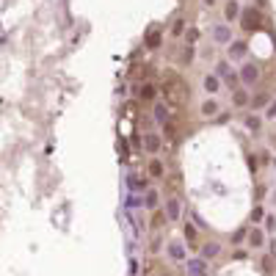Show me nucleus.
Listing matches in <instances>:
<instances>
[{"instance_id": "f257e3e1", "label": "nucleus", "mask_w": 276, "mask_h": 276, "mask_svg": "<svg viewBox=\"0 0 276 276\" xmlns=\"http://www.w3.org/2000/svg\"><path fill=\"white\" fill-rule=\"evenodd\" d=\"M240 25H243L246 31H260V28H263V14H260V8H243Z\"/></svg>"}, {"instance_id": "f03ea898", "label": "nucleus", "mask_w": 276, "mask_h": 276, "mask_svg": "<svg viewBox=\"0 0 276 276\" xmlns=\"http://www.w3.org/2000/svg\"><path fill=\"white\" fill-rule=\"evenodd\" d=\"M240 80H243V83H257L260 80V66L257 64H246L243 69H240Z\"/></svg>"}, {"instance_id": "7ed1b4c3", "label": "nucleus", "mask_w": 276, "mask_h": 276, "mask_svg": "<svg viewBox=\"0 0 276 276\" xmlns=\"http://www.w3.org/2000/svg\"><path fill=\"white\" fill-rule=\"evenodd\" d=\"M144 149L155 155V152H158V149H161V135H155V133L144 135Z\"/></svg>"}, {"instance_id": "20e7f679", "label": "nucleus", "mask_w": 276, "mask_h": 276, "mask_svg": "<svg viewBox=\"0 0 276 276\" xmlns=\"http://www.w3.org/2000/svg\"><path fill=\"white\" fill-rule=\"evenodd\" d=\"M180 213H182L180 202H177V199H168V205H166V219L177 221V219H180Z\"/></svg>"}, {"instance_id": "39448f33", "label": "nucleus", "mask_w": 276, "mask_h": 276, "mask_svg": "<svg viewBox=\"0 0 276 276\" xmlns=\"http://www.w3.org/2000/svg\"><path fill=\"white\" fill-rule=\"evenodd\" d=\"M188 271H191L193 276H205L207 265H205V260H191V263H188Z\"/></svg>"}, {"instance_id": "423d86ee", "label": "nucleus", "mask_w": 276, "mask_h": 276, "mask_svg": "<svg viewBox=\"0 0 276 276\" xmlns=\"http://www.w3.org/2000/svg\"><path fill=\"white\" fill-rule=\"evenodd\" d=\"M246 50H249V47H246V42H232V45H229V55L232 58H243Z\"/></svg>"}, {"instance_id": "0eeeda50", "label": "nucleus", "mask_w": 276, "mask_h": 276, "mask_svg": "<svg viewBox=\"0 0 276 276\" xmlns=\"http://www.w3.org/2000/svg\"><path fill=\"white\" fill-rule=\"evenodd\" d=\"M168 254H171L174 260H185V249H182L180 243H171V246H168Z\"/></svg>"}, {"instance_id": "6e6552de", "label": "nucleus", "mask_w": 276, "mask_h": 276, "mask_svg": "<svg viewBox=\"0 0 276 276\" xmlns=\"http://www.w3.org/2000/svg\"><path fill=\"white\" fill-rule=\"evenodd\" d=\"M158 45H161V33H158V31H149L147 33V47L152 50V47H158Z\"/></svg>"}, {"instance_id": "1a4fd4ad", "label": "nucleus", "mask_w": 276, "mask_h": 276, "mask_svg": "<svg viewBox=\"0 0 276 276\" xmlns=\"http://www.w3.org/2000/svg\"><path fill=\"white\" fill-rule=\"evenodd\" d=\"M213 36L219 39V42H229V28L219 25V28H216V33H213Z\"/></svg>"}, {"instance_id": "9d476101", "label": "nucleus", "mask_w": 276, "mask_h": 276, "mask_svg": "<svg viewBox=\"0 0 276 276\" xmlns=\"http://www.w3.org/2000/svg\"><path fill=\"white\" fill-rule=\"evenodd\" d=\"M232 103H235V105H246V103H249V94H246L243 89H240V91H235V97H232Z\"/></svg>"}, {"instance_id": "9b49d317", "label": "nucleus", "mask_w": 276, "mask_h": 276, "mask_svg": "<svg viewBox=\"0 0 276 276\" xmlns=\"http://www.w3.org/2000/svg\"><path fill=\"white\" fill-rule=\"evenodd\" d=\"M130 191H147V180H141V177L130 180Z\"/></svg>"}, {"instance_id": "f8f14e48", "label": "nucleus", "mask_w": 276, "mask_h": 276, "mask_svg": "<svg viewBox=\"0 0 276 276\" xmlns=\"http://www.w3.org/2000/svg\"><path fill=\"white\" fill-rule=\"evenodd\" d=\"M226 17L229 19L238 17V0H229V3H226Z\"/></svg>"}, {"instance_id": "ddd939ff", "label": "nucleus", "mask_w": 276, "mask_h": 276, "mask_svg": "<svg viewBox=\"0 0 276 276\" xmlns=\"http://www.w3.org/2000/svg\"><path fill=\"white\" fill-rule=\"evenodd\" d=\"M155 94H158V91H155V86H144L141 89V100H155Z\"/></svg>"}, {"instance_id": "4468645a", "label": "nucleus", "mask_w": 276, "mask_h": 276, "mask_svg": "<svg viewBox=\"0 0 276 276\" xmlns=\"http://www.w3.org/2000/svg\"><path fill=\"white\" fill-rule=\"evenodd\" d=\"M202 254H205V260L216 257V254H219V246H216V243H207V246H205V251H202Z\"/></svg>"}, {"instance_id": "2eb2a0df", "label": "nucleus", "mask_w": 276, "mask_h": 276, "mask_svg": "<svg viewBox=\"0 0 276 276\" xmlns=\"http://www.w3.org/2000/svg\"><path fill=\"white\" fill-rule=\"evenodd\" d=\"M149 174L161 177V174H163V163H161V161H152V163H149Z\"/></svg>"}, {"instance_id": "dca6fc26", "label": "nucleus", "mask_w": 276, "mask_h": 276, "mask_svg": "<svg viewBox=\"0 0 276 276\" xmlns=\"http://www.w3.org/2000/svg\"><path fill=\"white\" fill-rule=\"evenodd\" d=\"M185 238H188V243H196V226L193 224H185Z\"/></svg>"}, {"instance_id": "f3484780", "label": "nucleus", "mask_w": 276, "mask_h": 276, "mask_svg": "<svg viewBox=\"0 0 276 276\" xmlns=\"http://www.w3.org/2000/svg\"><path fill=\"white\" fill-rule=\"evenodd\" d=\"M205 89H207V91H219V77L210 75V77L205 80Z\"/></svg>"}, {"instance_id": "a211bd4d", "label": "nucleus", "mask_w": 276, "mask_h": 276, "mask_svg": "<svg viewBox=\"0 0 276 276\" xmlns=\"http://www.w3.org/2000/svg\"><path fill=\"white\" fill-rule=\"evenodd\" d=\"M216 110H219V105L213 103V100H207V103L202 105V113H207V116H210V113H216Z\"/></svg>"}, {"instance_id": "6ab92c4d", "label": "nucleus", "mask_w": 276, "mask_h": 276, "mask_svg": "<svg viewBox=\"0 0 276 276\" xmlns=\"http://www.w3.org/2000/svg\"><path fill=\"white\" fill-rule=\"evenodd\" d=\"M182 31H185V19H177V22H174V28H171V33H174V36H180Z\"/></svg>"}, {"instance_id": "aec40b11", "label": "nucleus", "mask_w": 276, "mask_h": 276, "mask_svg": "<svg viewBox=\"0 0 276 276\" xmlns=\"http://www.w3.org/2000/svg\"><path fill=\"white\" fill-rule=\"evenodd\" d=\"M251 246H263V232H251Z\"/></svg>"}, {"instance_id": "412c9836", "label": "nucleus", "mask_w": 276, "mask_h": 276, "mask_svg": "<svg viewBox=\"0 0 276 276\" xmlns=\"http://www.w3.org/2000/svg\"><path fill=\"white\" fill-rule=\"evenodd\" d=\"M251 103H254V105L260 108V105H265V103H268V94H257L254 100H251Z\"/></svg>"}, {"instance_id": "4be33fe9", "label": "nucleus", "mask_w": 276, "mask_h": 276, "mask_svg": "<svg viewBox=\"0 0 276 276\" xmlns=\"http://www.w3.org/2000/svg\"><path fill=\"white\" fill-rule=\"evenodd\" d=\"M155 205H158V193L149 191V193H147V207H155Z\"/></svg>"}, {"instance_id": "5701e85b", "label": "nucleus", "mask_w": 276, "mask_h": 276, "mask_svg": "<svg viewBox=\"0 0 276 276\" xmlns=\"http://www.w3.org/2000/svg\"><path fill=\"white\" fill-rule=\"evenodd\" d=\"M263 268H265V274H274V260L265 257V260H263Z\"/></svg>"}, {"instance_id": "b1692460", "label": "nucleus", "mask_w": 276, "mask_h": 276, "mask_svg": "<svg viewBox=\"0 0 276 276\" xmlns=\"http://www.w3.org/2000/svg\"><path fill=\"white\" fill-rule=\"evenodd\" d=\"M216 72H219V75H229V64H219V69H216Z\"/></svg>"}, {"instance_id": "393cba45", "label": "nucleus", "mask_w": 276, "mask_h": 276, "mask_svg": "<svg viewBox=\"0 0 276 276\" xmlns=\"http://www.w3.org/2000/svg\"><path fill=\"white\" fill-rule=\"evenodd\" d=\"M155 113H158V119H161V122L166 119V108H163V105H158V108H155Z\"/></svg>"}, {"instance_id": "a878e982", "label": "nucleus", "mask_w": 276, "mask_h": 276, "mask_svg": "<svg viewBox=\"0 0 276 276\" xmlns=\"http://www.w3.org/2000/svg\"><path fill=\"white\" fill-rule=\"evenodd\" d=\"M268 119H276V103H274V105H271V108H268Z\"/></svg>"}, {"instance_id": "bb28decb", "label": "nucleus", "mask_w": 276, "mask_h": 276, "mask_svg": "<svg viewBox=\"0 0 276 276\" xmlns=\"http://www.w3.org/2000/svg\"><path fill=\"white\" fill-rule=\"evenodd\" d=\"M213 3H216V0H205V6H213Z\"/></svg>"}]
</instances>
